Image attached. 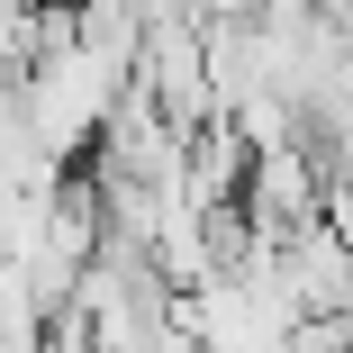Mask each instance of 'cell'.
I'll use <instances>...</instances> for the list:
<instances>
[{
    "label": "cell",
    "mask_w": 353,
    "mask_h": 353,
    "mask_svg": "<svg viewBox=\"0 0 353 353\" xmlns=\"http://www.w3.org/2000/svg\"><path fill=\"white\" fill-rule=\"evenodd\" d=\"M281 281H290V308L299 317H353V245L326 218L281 245Z\"/></svg>",
    "instance_id": "obj_2"
},
{
    "label": "cell",
    "mask_w": 353,
    "mask_h": 353,
    "mask_svg": "<svg viewBox=\"0 0 353 353\" xmlns=\"http://www.w3.org/2000/svg\"><path fill=\"white\" fill-rule=\"evenodd\" d=\"M245 218H254L263 245H290V236H308V227L326 218V172L308 163V145L254 154V172H245Z\"/></svg>",
    "instance_id": "obj_1"
},
{
    "label": "cell",
    "mask_w": 353,
    "mask_h": 353,
    "mask_svg": "<svg viewBox=\"0 0 353 353\" xmlns=\"http://www.w3.org/2000/svg\"><path fill=\"white\" fill-rule=\"evenodd\" d=\"M326 227L353 245V163H335V172H326Z\"/></svg>",
    "instance_id": "obj_3"
}]
</instances>
